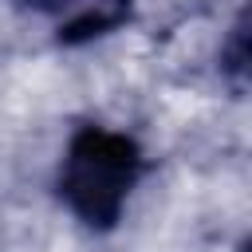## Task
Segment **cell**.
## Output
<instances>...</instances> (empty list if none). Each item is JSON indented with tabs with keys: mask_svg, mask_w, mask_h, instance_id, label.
Masks as SVG:
<instances>
[{
	"mask_svg": "<svg viewBox=\"0 0 252 252\" xmlns=\"http://www.w3.org/2000/svg\"><path fill=\"white\" fill-rule=\"evenodd\" d=\"M16 4L43 12V16H59L63 20L59 32H63L67 43L94 39V35L110 32L130 8V0H16Z\"/></svg>",
	"mask_w": 252,
	"mask_h": 252,
	"instance_id": "2",
	"label": "cell"
},
{
	"mask_svg": "<svg viewBox=\"0 0 252 252\" xmlns=\"http://www.w3.org/2000/svg\"><path fill=\"white\" fill-rule=\"evenodd\" d=\"M146 173L142 146L110 126H79L59 161V197L87 228H114Z\"/></svg>",
	"mask_w": 252,
	"mask_h": 252,
	"instance_id": "1",
	"label": "cell"
}]
</instances>
